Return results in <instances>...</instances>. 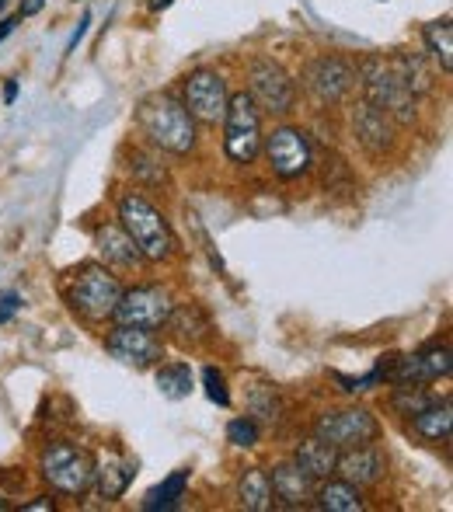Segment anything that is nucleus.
Returning <instances> with one entry per match:
<instances>
[{
	"mask_svg": "<svg viewBox=\"0 0 453 512\" xmlns=\"http://www.w3.org/2000/svg\"><path fill=\"white\" fill-rule=\"evenodd\" d=\"M136 122H140L150 147L164 150V154L185 157L196 147V119H192L189 108L178 102L175 95H168V91L143 98L140 108H136Z\"/></svg>",
	"mask_w": 453,
	"mask_h": 512,
	"instance_id": "nucleus-1",
	"label": "nucleus"
},
{
	"mask_svg": "<svg viewBox=\"0 0 453 512\" xmlns=\"http://www.w3.org/2000/svg\"><path fill=\"white\" fill-rule=\"evenodd\" d=\"M119 227L129 234L143 262H168L175 255V234L164 213L140 192H126L119 199Z\"/></svg>",
	"mask_w": 453,
	"mask_h": 512,
	"instance_id": "nucleus-2",
	"label": "nucleus"
},
{
	"mask_svg": "<svg viewBox=\"0 0 453 512\" xmlns=\"http://www.w3.org/2000/svg\"><path fill=\"white\" fill-rule=\"evenodd\" d=\"M356 84H363V98L384 115H391L394 126H412L419 115V108H415L419 98L401 84L391 60H384V56H363L356 63Z\"/></svg>",
	"mask_w": 453,
	"mask_h": 512,
	"instance_id": "nucleus-3",
	"label": "nucleus"
},
{
	"mask_svg": "<svg viewBox=\"0 0 453 512\" xmlns=\"http://www.w3.org/2000/svg\"><path fill=\"white\" fill-rule=\"evenodd\" d=\"M39 474L56 495H70V499H81L95 485V457H91L84 446L67 443V439H56L46 450L39 453Z\"/></svg>",
	"mask_w": 453,
	"mask_h": 512,
	"instance_id": "nucleus-4",
	"label": "nucleus"
},
{
	"mask_svg": "<svg viewBox=\"0 0 453 512\" xmlns=\"http://www.w3.org/2000/svg\"><path fill=\"white\" fill-rule=\"evenodd\" d=\"M126 286L119 283V276H112L105 265L88 262L70 276L67 283V304L74 314H81L84 321L102 324L112 321L115 307H119V297Z\"/></svg>",
	"mask_w": 453,
	"mask_h": 512,
	"instance_id": "nucleus-5",
	"label": "nucleus"
},
{
	"mask_svg": "<svg viewBox=\"0 0 453 512\" xmlns=\"http://www.w3.org/2000/svg\"><path fill=\"white\" fill-rule=\"evenodd\" d=\"M453 363H450V345H426V349L419 352H408V356H398V352H391V356H384L377 363V380H384V384H394V387H405V384H436V380L450 377Z\"/></svg>",
	"mask_w": 453,
	"mask_h": 512,
	"instance_id": "nucleus-6",
	"label": "nucleus"
},
{
	"mask_svg": "<svg viewBox=\"0 0 453 512\" xmlns=\"http://www.w3.org/2000/svg\"><path fill=\"white\" fill-rule=\"evenodd\" d=\"M220 126H224V150L230 161L241 164V168L255 164L258 154H262V112L251 102L248 91L230 95Z\"/></svg>",
	"mask_w": 453,
	"mask_h": 512,
	"instance_id": "nucleus-7",
	"label": "nucleus"
},
{
	"mask_svg": "<svg viewBox=\"0 0 453 512\" xmlns=\"http://www.w3.org/2000/svg\"><path fill=\"white\" fill-rule=\"evenodd\" d=\"M248 95L258 105V112L286 115L297 105V81H293L283 63L269 60V56H258L248 67Z\"/></svg>",
	"mask_w": 453,
	"mask_h": 512,
	"instance_id": "nucleus-8",
	"label": "nucleus"
},
{
	"mask_svg": "<svg viewBox=\"0 0 453 512\" xmlns=\"http://www.w3.org/2000/svg\"><path fill=\"white\" fill-rule=\"evenodd\" d=\"M314 436L325 439L335 450H352V446H366L380 439V422L370 408L349 405V408H332L325 415H318L314 422Z\"/></svg>",
	"mask_w": 453,
	"mask_h": 512,
	"instance_id": "nucleus-9",
	"label": "nucleus"
},
{
	"mask_svg": "<svg viewBox=\"0 0 453 512\" xmlns=\"http://www.w3.org/2000/svg\"><path fill=\"white\" fill-rule=\"evenodd\" d=\"M262 150H265V157H269L272 175L283 178V182L304 178L314 164V147L300 126H276L262 140Z\"/></svg>",
	"mask_w": 453,
	"mask_h": 512,
	"instance_id": "nucleus-10",
	"label": "nucleus"
},
{
	"mask_svg": "<svg viewBox=\"0 0 453 512\" xmlns=\"http://www.w3.org/2000/svg\"><path fill=\"white\" fill-rule=\"evenodd\" d=\"M182 95H185L182 105L189 108V115L196 122H206V126H220V122H224V112L230 102L224 74H217V70H210V67L192 70L182 84Z\"/></svg>",
	"mask_w": 453,
	"mask_h": 512,
	"instance_id": "nucleus-11",
	"label": "nucleus"
},
{
	"mask_svg": "<svg viewBox=\"0 0 453 512\" xmlns=\"http://www.w3.org/2000/svg\"><path fill=\"white\" fill-rule=\"evenodd\" d=\"M304 88L318 105H342L356 88V67L349 60H342V56H318V60L307 63Z\"/></svg>",
	"mask_w": 453,
	"mask_h": 512,
	"instance_id": "nucleus-12",
	"label": "nucleus"
},
{
	"mask_svg": "<svg viewBox=\"0 0 453 512\" xmlns=\"http://www.w3.org/2000/svg\"><path fill=\"white\" fill-rule=\"evenodd\" d=\"M171 297L161 286H133V290H122L119 307H115V321L119 324H133V328H147V331H161L168 324L171 314Z\"/></svg>",
	"mask_w": 453,
	"mask_h": 512,
	"instance_id": "nucleus-13",
	"label": "nucleus"
},
{
	"mask_svg": "<svg viewBox=\"0 0 453 512\" xmlns=\"http://www.w3.org/2000/svg\"><path fill=\"white\" fill-rule=\"evenodd\" d=\"M105 349L112 359H119L122 366H133V370H150L164 359L161 338L147 328H133V324H115L105 335Z\"/></svg>",
	"mask_w": 453,
	"mask_h": 512,
	"instance_id": "nucleus-14",
	"label": "nucleus"
},
{
	"mask_svg": "<svg viewBox=\"0 0 453 512\" xmlns=\"http://www.w3.org/2000/svg\"><path fill=\"white\" fill-rule=\"evenodd\" d=\"M394 122L391 115H384L377 105H370L363 98V105L352 108V133H356L359 147L366 150L370 157H384L394 150Z\"/></svg>",
	"mask_w": 453,
	"mask_h": 512,
	"instance_id": "nucleus-15",
	"label": "nucleus"
},
{
	"mask_svg": "<svg viewBox=\"0 0 453 512\" xmlns=\"http://www.w3.org/2000/svg\"><path fill=\"white\" fill-rule=\"evenodd\" d=\"M269 485H272V502H276V506H283V509L314 506V488H318V481L307 471H300L293 460H283V464L272 467Z\"/></svg>",
	"mask_w": 453,
	"mask_h": 512,
	"instance_id": "nucleus-16",
	"label": "nucleus"
},
{
	"mask_svg": "<svg viewBox=\"0 0 453 512\" xmlns=\"http://www.w3.org/2000/svg\"><path fill=\"white\" fill-rule=\"evenodd\" d=\"M384 471H387V457L373 443L339 450V460H335V478L349 481V485H356V488L377 485V481L384 478Z\"/></svg>",
	"mask_w": 453,
	"mask_h": 512,
	"instance_id": "nucleus-17",
	"label": "nucleus"
},
{
	"mask_svg": "<svg viewBox=\"0 0 453 512\" xmlns=\"http://www.w3.org/2000/svg\"><path fill=\"white\" fill-rule=\"evenodd\" d=\"M133 478H136V460L122 457V453H109L105 460H95V485L91 488L98 492V499L115 502L129 492Z\"/></svg>",
	"mask_w": 453,
	"mask_h": 512,
	"instance_id": "nucleus-18",
	"label": "nucleus"
},
{
	"mask_svg": "<svg viewBox=\"0 0 453 512\" xmlns=\"http://www.w3.org/2000/svg\"><path fill=\"white\" fill-rule=\"evenodd\" d=\"M95 248H98V255H102V262L115 265V269H136V265H143V255L136 251V244L129 241V234L119 223H102V227H95Z\"/></svg>",
	"mask_w": 453,
	"mask_h": 512,
	"instance_id": "nucleus-19",
	"label": "nucleus"
},
{
	"mask_svg": "<svg viewBox=\"0 0 453 512\" xmlns=\"http://www.w3.org/2000/svg\"><path fill=\"white\" fill-rule=\"evenodd\" d=\"M412 422V432L426 443H450V432H453V405L450 398H436L429 408H422L419 415L408 418Z\"/></svg>",
	"mask_w": 453,
	"mask_h": 512,
	"instance_id": "nucleus-20",
	"label": "nucleus"
},
{
	"mask_svg": "<svg viewBox=\"0 0 453 512\" xmlns=\"http://www.w3.org/2000/svg\"><path fill=\"white\" fill-rule=\"evenodd\" d=\"M394 74L401 77V84H405L408 91H412L415 98H426L433 95L436 88V70L429 67V60L422 53H398L391 60Z\"/></svg>",
	"mask_w": 453,
	"mask_h": 512,
	"instance_id": "nucleus-21",
	"label": "nucleus"
},
{
	"mask_svg": "<svg viewBox=\"0 0 453 512\" xmlns=\"http://www.w3.org/2000/svg\"><path fill=\"white\" fill-rule=\"evenodd\" d=\"M335 460H339V450L335 446H328L325 439L311 436L304 439V443L293 450V464L300 467V471H307L314 481H325L335 474Z\"/></svg>",
	"mask_w": 453,
	"mask_h": 512,
	"instance_id": "nucleus-22",
	"label": "nucleus"
},
{
	"mask_svg": "<svg viewBox=\"0 0 453 512\" xmlns=\"http://www.w3.org/2000/svg\"><path fill=\"white\" fill-rule=\"evenodd\" d=\"M314 506L328 509V512H363L366 502L356 485H349V481L332 474V478L318 481V488H314Z\"/></svg>",
	"mask_w": 453,
	"mask_h": 512,
	"instance_id": "nucleus-23",
	"label": "nucleus"
},
{
	"mask_svg": "<svg viewBox=\"0 0 453 512\" xmlns=\"http://www.w3.org/2000/svg\"><path fill=\"white\" fill-rule=\"evenodd\" d=\"M164 328L175 331V342H182V345H199L206 335H210V321H206V314L196 304L171 307Z\"/></svg>",
	"mask_w": 453,
	"mask_h": 512,
	"instance_id": "nucleus-24",
	"label": "nucleus"
},
{
	"mask_svg": "<svg viewBox=\"0 0 453 512\" xmlns=\"http://www.w3.org/2000/svg\"><path fill=\"white\" fill-rule=\"evenodd\" d=\"M237 502H241L248 512H269L272 506H276V502H272L269 471H262V467L244 471L241 481H237Z\"/></svg>",
	"mask_w": 453,
	"mask_h": 512,
	"instance_id": "nucleus-25",
	"label": "nucleus"
},
{
	"mask_svg": "<svg viewBox=\"0 0 453 512\" xmlns=\"http://www.w3.org/2000/svg\"><path fill=\"white\" fill-rule=\"evenodd\" d=\"M422 42H426L429 56L440 63L443 74H453V21L450 18H440V21H429L422 28Z\"/></svg>",
	"mask_w": 453,
	"mask_h": 512,
	"instance_id": "nucleus-26",
	"label": "nucleus"
},
{
	"mask_svg": "<svg viewBox=\"0 0 453 512\" xmlns=\"http://www.w3.org/2000/svg\"><path fill=\"white\" fill-rule=\"evenodd\" d=\"M185 488H189V471H175V474H168V478L161 481L157 488H150L147 492V499H143V509L147 512H168V509H175L178 502L185 499Z\"/></svg>",
	"mask_w": 453,
	"mask_h": 512,
	"instance_id": "nucleus-27",
	"label": "nucleus"
},
{
	"mask_svg": "<svg viewBox=\"0 0 453 512\" xmlns=\"http://www.w3.org/2000/svg\"><path fill=\"white\" fill-rule=\"evenodd\" d=\"M192 387H196V380H192L189 363H168V366H161V370H157V391H161L168 401L189 398Z\"/></svg>",
	"mask_w": 453,
	"mask_h": 512,
	"instance_id": "nucleus-28",
	"label": "nucleus"
},
{
	"mask_svg": "<svg viewBox=\"0 0 453 512\" xmlns=\"http://www.w3.org/2000/svg\"><path fill=\"white\" fill-rule=\"evenodd\" d=\"M433 401H436V394L426 391L422 384H405V387H394L391 411H394V415H401V418H412V415H419L422 408L433 405Z\"/></svg>",
	"mask_w": 453,
	"mask_h": 512,
	"instance_id": "nucleus-29",
	"label": "nucleus"
},
{
	"mask_svg": "<svg viewBox=\"0 0 453 512\" xmlns=\"http://www.w3.org/2000/svg\"><path fill=\"white\" fill-rule=\"evenodd\" d=\"M251 415L255 418H265V422H272V418H279V408H283V401H279V394L272 391V387H258V391H251Z\"/></svg>",
	"mask_w": 453,
	"mask_h": 512,
	"instance_id": "nucleus-30",
	"label": "nucleus"
},
{
	"mask_svg": "<svg viewBox=\"0 0 453 512\" xmlns=\"http://www.w3.org/2000/svg\"><path fill=\"white\" fill-rule=\"evenodd\" d=\"M227 439L234 446H241V450H248V446H255L258 443V422L255 418H234V422L227 425Z\"/></svg>",
	"mask_w": 453,
	"mask_h": 512,
	"instance_id": "nucleus-31",
	"label": "nucleus"
},
{
	"mask_svg": "<svg viewBox=\"0 0 453 512\" xmlns=\"http://www.w3.org/2000/svg\"><path fill=\"white\" fill-rule=\"evenodd\" d=\"M203 387H206V398H210L213 405H220V408L230 405L227 380H224V373H220L217 366H206V370H203Z\"/></svg>",
	"mask_w": 453,
	"mask_h": 512,
	"instance_id": "nucleus-32",
	"label": "nucleus"
},
{
	"mask_svg": "<svg viewBox=\"0 0 453 512\" xmlns=\"http://www.w3.org/2000/svg\"><path fill=\"white\" fill-rule=\"evenodd\" d=\"M129 171H133L136 178L150 175V182H168V175H164V168L157 164V157L143 154V150H133V164H129Z\"/></svg>",
	"mask_w": 453,
	"mask_h": 512,
	"instance_id": "nucleus-33",
	"label": "nucleus"
},
{
	"mask_svg": "<svg viewBox=\"0 0 453 512\" xmlns=\"http://www.w3.org/2000/svg\"><path fill=\"white\" fill-rule=\"evenodd\" d=\"M25 512H53L56 509V502L49 499V495H39V499H32V502H25V506H21Z\"/></svg>",
	"mask_w": 453,
	"mask_h": 512,
	"instance_id": "nucleus-34",
	"label": "nucleus"
},
{
	"mask_svg": "<svg viewBox=\"0 0 453 512\" xmlns=\"http://www.w3.org/2000/svg\"><path fill=\"white\" fill-rule=\"evenodd\" d=\"M88 25H91V14H84V18H81V25H77V32L70 35V42H67V53H74V49H77V42H81V39H84V32H88Z\"/></svg>",
	"mask_w": 453,
	"mask_h": 512,
	"instance_id": "nucleus-35",
	"label": "nucleus"
},
{
	"mask_svg": "<svg viewBox=\"0 0 453 512\" xmlns=\"http://www.w3.org/2000/svg\"><path fill=\"white\" fill-rule=\"evenodd\" d=\"M42 7H46V0H21V7H18V18H32V14H39Z\"/></svg>",
	"mask_w": 453,
	"mask_h": 512,
	"instance_id": "nucleus-36",
	"label": "nucleus"
},
{
	"mask_svg": "<svg viewBox=\"0 0 453 512\" xmlns=\"http://www.w3.org/2000/svg\"><path fill=\"white\" fill-rule=\"evenodd\" d=\"M18 307H21V300L14 297V293H7V297L0 300V321H7V317H11V314H14V310H18Z\"/></svg>",
	"mask_w": 453,
	"mask_h": 512,
	"instance_id": "nucleus-37",
	"label": "nucleus"
},
{
	"mask_svg": "<svg viewBox=\"0 0 453 512\" xmlns=\"http://www.w3.org/2000/svg\"><path fill=\"white\" fill-rule=\"evenodd\" d=\"M18 14H14V18H4V21H0V42H4L7 39V35H11L14 32V28H18Z\"/></svg>",
	"mask_w": 453,
	"mask_h": 512,
	"instance_id": "nucleus-38",
	"label": "nucleus"
},
{
	"mask_svg": "<svg viewBox=\"0 0 453 512\" xmlns=\"http://www.w3.org/2000/svg\"><path fill=\"white\" fill-rule=\"evenodd\" d=\"M14 95H18V84H7V88H4V102H14Z\"/></svg>",
	"mask_w": 453,
	"mask_h": 512,
	"instance_id": "nucleus-39",
	"label": "nucleus"
},
{
	"mask_svg": "<svg viewBox=\"0 0 453 512\" xmlns=\"http://www.w3.org/2000/svg\"><path fill=\"white\" fill-rule=\"evenodd\" d=\"M0 512H7V502L4 499H0Z\"/></svg>",
	"mask_w": 453,
	"mask_h": 512,
	"instance_id": "nucleus-40",
	"label": "nucleus"
},
{
	"mask_svg": "<svg viewBox=\"0 0 453 512\" xmlns=\"http://www.w3.org/2000/svg\"><path fill=\"white\" fill-rule=\"evenodd\" d=\"M4 7H7V0H0V11H4Z\"/></svg>",
	"mask_w": 453,
	"mask_h": 512,
	"instance_id": "nucleus-41",
	"label": "nucleus"
}]
</instances>
